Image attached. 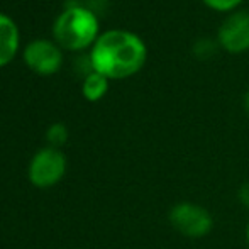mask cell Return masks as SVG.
Returning a JSON list of instances; mask_svg holds the SVG:
<instances>
[{
  "label": "cell",
  "mask_w": 249,
  "mask_h": 249,
  "mask_svg": "<svg viewBox=\"0 0 249 249\" xmlns=\"http://www.w3.org/2000/svg\"><path fill=\"white\" fill-rule=\"evenodd\" d=\"M66 170L65 154L56 148H44L34 154L29 166V180L41 188L53 187L63 178Z\"/></svg>",
  "instance_id": "cell-4"
},
{
  "label": "cell",
  "mask_w": 249,
  "mask_h": 249,
  "mask_svg": "<svg viewBox=\"0 0 249 249\" xmlns=\"http://www.w3.org/2000/svg\"><path fill=\"white\" fill-rule=\"evenodd\" d=\"M170 224L178 234L188 239H200L210 234L213 227V217L205 207L194 202H178L168 213Z\"/></svg>",
  "instance_id": "cell-3"
},
{
  "label": "cell",
  "mask_w": 249,
  "mask_h": 249,
  "mask_svg": "<svg viewBox=\"0 0 249 249\" xmlns=\"http://www.w3.org/2000/svg\"><path fill=\"white\" fill-rule=\"evenodd\" d=\"M107 92V76L93 71L83 82V95L89 100H99Z\"/></svg>",
  "instance_id": "cell-8"
},
{
  "label": "cell",
  "mask_w": 249,
  "mask_h": 249,
  "mask_svg": "<svg viewBox=\"0 0 249 249\" xmlns=\"http://www.w3.org/2000/svg\"><path fill=\"white\" fill-rule=\"evenodd\" d=\"M237 200L241 202V205L249 209V181H244L239 190H237Z\"/></svg>",
  "instance_id": "cell-11"
},
{
  "label": "cell",
  "mask_w": 249,
  "mask_h": 249,
  "mask_svg": "<svg viewBox=\"0 0 249 249\" xmlns=\"http://www.w3.org/2000/svg\"><path fill=\"white\" fill-rule=\"evenodd\" d=\"M97 31H99V22L95 14L80 5L63 10L53 27L56 41L66 50L87 48L95 39Z\"/></svg>",
  "instance_id": "cell-2"
},
{
  "label": "cell",
  "mask_w": 249,
  "mask_h": 249,
  "mask_svg": "<svg viewBox=\"0 0 249 249\" xmlns=\"http://www.w3.org/2000/svg\"><path fill=\"white\" fill-rule=\"evenodd\" d=\"M146 59V46L136 34L108 31L95 41L90 61L97 73L107 78H124L136 73Z\"/></svg>",
  "instance_id": "cell-1"
},
{
  "label": "cell",
  "mask_w": 249,
  "mask_h": 249,
  "mask_svg": "<svg viewBox=\"0 0 249 249\" xmlns=\"http://www.w3.org/2000/svg\"><path fill=\"white\" fill-rule=\"evenodd\" d=\"M219 41L227 51L241 53L249 48V10H239L224 20Z\"/></svg>",
  "instance_id": "cell-6"
},
{
  "label": "cell",
  "mask_w": 249,
  "mask_h": 249,
  "mask_svg": "<svg viewBox=\"0 0 249 249\" xmlns=\"http://www.w3.org/2000/svg\"><path fill=\"white\" fill-rule=\"evenodd\" d=\"M246 241H248V246H249V222L246 226Z\"/></svg>",
  "instance_id": "cell-13"
},
{
  "label": "cell",
  "mask_w": 249,
  "mask_h": 249,
  "mask_svg": "<svg viewBox=\"0 0 249 249\" xmlns=\"http://www.w3.org/2000/svg\"><path fill=\"white\" fill-rule=\"evenodd\" d=\"M207 5H210L212 9H217V10H229L232 7H236L241 0H203Z\"/></svg>",
  "instance_id": "cell-10"
},
{
  "label": "cell",
  "mask_w": 249,
  "mask_h": 249,
  "mask_svg": "<svg viewBox=\"0 0 249 249\" xmlns=\"http://www.w3.org/2000/svg\"><path fill=\"white\" fill-rule=\"evenodd\" d=\"M19 46V33L10 17L0 14V66L14 58Z\"/></svg>",
  "instance_id": "cell-7"
},
{
  "label": "cell",
  "mask_w": 249,
  "mask_h": 249,
  "mask_svg": "<svg viewBox=\"0 0 249 249\" xmlns=\"http://www.w3.org/2000/svg\"><path fill=\"white\" fill-rule=\"evenodd\" d=\"M24 59L31 70L43 75L54 73L61 66L63 54L54 43L48 39H36L29 43L24 50Z\"/></svg>",
  "instance_id": "cell-5"
},
{
  "label": "cell",
  "mask_w": 249,
  "mask_h": 249,
  "mask_svg": "<svg viewBox=\"0 0 249 249\" xmlns=\"http://www.w3.org/2000/svg\"><path fill=\"white\" fill-rule=\"evenodd\" d=\"M244 107H246V110L249 112V92L244 95Z\"/></svg>",
  "instance_id": "cell-12"
},
{
  "label": "cell",
  "mask_w": 249,
  "mask_h": 249,
  "mask_svg": "<svg viewBox=\"0 0 249 249\" xmlns=\"http://www.w3.org/2000/svg\"><path fill=\"white\" fill-rule=\"evenodd\" d=\"M46 139L51 144V148L58 149L61 144H65L66 139H68V131L63 124H53L46 132Z\"/></svg>",
  "instance_id": "cell-9"
}]
</instances>
